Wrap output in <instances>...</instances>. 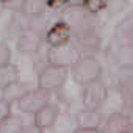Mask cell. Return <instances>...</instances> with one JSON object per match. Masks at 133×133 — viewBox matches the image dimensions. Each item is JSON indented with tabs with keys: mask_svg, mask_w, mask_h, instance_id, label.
<instances>
[{
	"mask_svg": "<svg viewBox=\"0 0 133 133\" xmlns=\"http://www.w3.org/2000/svg\"><path fill=\"white\" fill-rule=\"evenodd\" d=\"M71 72H72V78L75 80V83L85 86L100 78L102 64L96 56L85 55L77 59V63L71 68Z\"/></svg>",
	"mask_w": 133,
	"mask_h": 133,
	"instance_id": "1",
	"label": "cell"
},
{
	"mask_svg": "<svg viewBox=\"0 0 133 133\" xmlns=\"http://www.w3.org/2000/svg\"><path fill=\"white\" fill-rule=\"evenodd\" d=\"M69 77V71L63 68H55V66H45L44 69H41L38 75V88L44 92H52L58 91L64 86L66 80Z\"/></svg>",
	"mask_w": 133,
	"mask_h": 133,
	"instance_id": "2",
	"label": "cell"
},
{
	"mask_svg": "<svg viewBox=\"0 0 133 133\" xmlns=\"http://www.w3.org/2000/svg\"><path fill=\"white\" fill-rule=\"evenodd\" d=\"M80 52L75 45L64 44L59 47H53L49 49L47 52V63L49 66H55V68H63V69H71L72 66L77 63V59L80 58Z\"/></svg>",
	"mask_w": 133,
	"mask_h": 133,
	"instance_id": "3",
	"label": "cell"
},
{
	"mask_svg": "<svg viewBox=\"0 0 133 133\" xmlns=\"http://www.w3.org/2000/svg\"><path fill=\"white\" fill-rule=\"evenodd\" d=\"M107 97H108V89L100 80L85 85L82 89V102L86 110H99L105 103Z\"/></svg>",
	"mask_w": 133,
	"mask_h": 133,
	"instance_id": "4",
	"label": "cell"
},
{
	"mask_svg": "<svg viewBox=\"0 0 133 133\" xmlns=\"http://www.w3.org/2000/svg\"><path fill=\"white\" fill-rule=\"evenodd\" d=\"M47 103H49V94L44 92V91H41L39 88H36V89H27L21 96V99L17 100L19 108L24 113H28V114H35L39 108H42Z\"/></svg>",
	"mask_w": 133,
	"mask_h": 133,
	"instance_id": "5",
	"label": "cell"
},
{
	"mask_svg": "<svg viewBox=\"0 0 133 133\" xmlns=\"http://www.w3.org/2000/svg\"><path fill=\"white\" fill-rule=\"evenodd\" d=\"M58 113H59L58 107H55L49 102L47 105H44L42 108H39L33 114V127L36 130H39L41 133L52 128L55 125L56 119H58Z\"/></svg>",
	"mask_w": 133,
	"mask_h": 133,
	"instance_id": "6",
	"label": "cell"
},
{
	"mask_svg": "<svg viewBox=\"0 0 133 133\" xmlns=\"http://www.w3.org/2000/svg\"><path fill=\"white\" fill-rule=\"evenodd\" d=\"M44 39L50 45V49L69 44L71 42V27L66 22H56L44 33Z\"/></svg>",
	"mask_w": 133,
	"mask_h": 133,
	"instance_id": "7",
	"label": "cell"
},
{
	"mask_svg": "<svg viewBox=\"0 0 133 133\" xmlns=\"http://www.w3.org/2000/svg\"><path fill=\"white\" fill-rule=\"evenodd\" d=\"M42 41H44V35L42 33H39L35 28H28L19 36L17 50L21 53H35V52L39 50Z\"/></svg>",
	"mask_w": 133,
	"mask_h": 133,
	"instance_id": "8",
	"label": "cell"
},
{
	"mask_svg": "<svg viewBox=\"0 0 133 133\" xmlns=\"http://www.w3.org/2000/svg\"><path fill=\"white\" fill-rule=\"evenodd\" d=\"M102 133H131V121L124 113H114L107 119Z\"/></svg>",
	"mask_w": 133,
	"mask_h": 133,
	"instance_id": "9",
	"label": "cell"
},
{
	"mask_svg": "<svg viewBox=\"0 0 133 133\" xmlns=\"http://www.w3.org/2000/svg\"><path fill=\"white\" fill-rule=\"evenodd\" d=\"M102 124V116L99 110H82L77 114V128H99Z\"/></svg>",
	"mask_w": 133,
	"mask_h": 133,
	"instance_id": "10",
	"label": "cell"
},
{
	"mask_svg": "<svg viewBox=\"0 0 133 133\" xmlns=\"http://www.w3.org/2000/svg\"><path fill=\"white\" fill-rule=\"evenodd\" d=\"M25 125H24V121L21 119V116L10 114L6 119L0 122V133H21Z\"/></svg>",
	"mask_w": 133,
	"mask_h": 133,
	"instance_id": "11",
	"label": "cell"
},
{
	"mask_svg": "<svg viewBox=\"0 0 133 133\" xmlns=\"http://www.w3.org/2000/svg\"><path fill=\"white\" fill-rule=\"evenodd\" d=\"M25 91L27 89L24 88V85L21 82H16V83H11V85H8L6 88L2 89V99L6 100L11 105V102H17Z\"/></svg>",
	"mask_w": 133,
	"mask_h": 133,
	"instance_id": "12",
	"label": "cell"
},
{
	"mask_svg": "<svg viewBox=\"0 0 133 133\" xmlns=\"http://www.w3.org/2000/svg\"><path fill=\"white\" fill-rule=\"evenodd\" d=\"M19 82V72L17 68L13 64H8L5 68H0V89L6 88L11 83Z\"/></svg>",
	"mask_w": 133,
	"mask_h": 133,
	"instance_id": "13",
	"label": "cell"
},
{
	"mask_svg": "<svg viewBox=\"0 0 133 133\" xmlns=\"http://www.w3.org/2000/svg\"><path fill=\"white\" fill-rule=\"evenodd\" d=\"M117 33H121V45H130L131 44V36H133V25H131V17L124 19L119 27H117Z\"/></svg>",
	"mask_w": 133,
	"mask_h": 133,
	"instance_id": "14",
	"label": "cell"
},
{
	"mask_svg": "<svg viewBox=\"0 0 133 133\" xmlns=\"http://www.w3.org/2000/svg\"><path fill=\"white\" fill-rule=\"evenodd\" d=\"M78 42L85 49H99V45H100V36H99V33H96L92 30H86V31L80 33Z\"/></svg>",
	"mask_w": 133,
	"mask_h": 133,
	"instance_id": "15",
	"label": "cell"
},
{
	"mask_svg": "<svg viewBox=\"0 0 133 133\" xmlns=\"http://www.w3.org/2000/svg\"><path fill=\"white\" fill-rule=\"evenodd\" d=\"M44 8H45V5L41 3V2H24V3H22V10H24V13L28 14V16H33V17L42 14Z\"/></svg>",
	"mask_w": 133,
	"mask_h": 133,
	"instance_id": "16",
	"label": "cell"
},
{
	"mask_svg": "<svg viewBox=\"0 0 133 133\" xmlns=\"http://www.w3.org/2000/svg\"><path fill=\"white\" fill-rule=\"evenodd\" d=\"M10 59H11V50H10V45L5 44V42H0V68H5V66L11 64Z\"/></svg>",
	"mask_w": 133,
	"mask_h": 133,
	"instance_id": "17",
	"label": "cell"
},
{
	"mask_svg": "<svg viewBox=\"0 0 133 133\" xmlns=\"http://www.w3.org/2000/svg\"><path fill=\"white\" fill-rule=\"evenodd\" d=\"M10 114H11V105L0 97V122H2L3 119H6Z\"/></svg>",
	"mask_w": 133,
	"mask_h": 133,
	"instance_id": "18",
	"label": "cell"
},
{
	"mask_svg": "<svg viewBox=\"0 0 133 133\" xmlns=\"http://www.w3.org/2000/svg\"><path fill=\"white\" fill-rule=\"evenodd\" d=\"M74 133H102L99 128H77Z\"/></svg>",
	"mask_w": 133,
	"mask_h": 133,
	"instance_id": "19",
	"label": "cell"
},
{
	"mask_svg": "<svg viewBox=\"0 0 133 133\" xmlns=\"http://www.w3.org/2000/svg\"><path fill=\"white\" fill-rule=\"evenodd\" d=\"M21 133H41V131H39V130H36L33 125H30V127H24Z\"/></svg>",
	"mask_w": 133,
	"mask_h": 133,
	"instance_id": "20",
	"label": "cell"
}]
</instances>
